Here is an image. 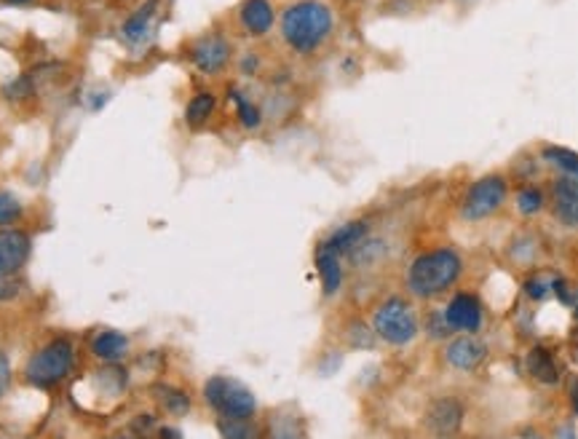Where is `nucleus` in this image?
Segmentation results:
<instances>
[{
	"instance_id": "obj_1",
	"label": "nucleus",
	"mask_w": 578,
	"mask_h": 439,
	"mask_svg": "<svg viewBox=\"0 0 578 439\" xmlns=\"http://www.w3.org/2000/svg\"><path fill=\"white\" fill-rule=\"evenodd\" d=\"M332 11L322 0H300L281 16V35L295 54H314L332 32Z\"/></svg>"
},
{
	"instance_id": "obj_2",
	"label": "nucleus",
	"mask_w": 578,
	"mask_h": 439,
	"mask_svg": "<svg viewBox=\"0 0 578 439\" xmlns=\"http://www.w3.org/2000/svg\"><path fill=\"white\" fill-rule=\"evenodd\" d=\"M464 274V260L456 249L440 247L418 255L407 271V287L418 298H437L448 292Z\"/></svg>"
},
{
	"instance_id": "obj_3",
	"label": "nucleus",
	"mask_w": 578,
	"mask_h": 439,
	"mask_svg": "<svg viewBox=\"0 0 578 439\" xmlns=\"http://www.w3.org/2000/svg\"><path fill=\"white\" fill-rule=\"evenodd\" d=\"M204 397H206L209 408L214 413H220V418L252 421V416L257 410L255 394L244 384H239L236 378H225V376L209 378L204 386Z\"/></svg>"
},
{
	"instance_id": "obj_4",
	"label": "nucleus",
	"mask_w": 578,
	"mask_h": 439,
	"mask_svg": "<svg viewBox=\"0 0 578 439\" xmlns=\"http://www.w3.org/2000/svg\"><path fill=\"white\" fill-rule=\"evenodd\" d=\"M509 198V185L501 174H485L469 185L461 201V217L466 223H480L493 217Z\"/></svg>"
},
{
	"instance_id": "obj_5",
	"label": "nucleus",
	"mask_w": 578,
	"mask_h": 439,
	"mask_svg": "<svg viewBox=\"0 0 578 439\" xmlns=\"http://www.w3.org/2000/svg\"><path fill=\"white\" fill-rule=\"evenodd\" d=\"M373 330L381 341L391 346H407L418 335V319L407 300L389 298L373 317Z\"/></svg>"
},
{
	"instance_id": "obj_6",
	"label": "nucleus",
	"mask_w": 578,
	"mask_h": 439,
	"mask_svg": "<svg viewBox=\"0 0 578 439\" xmlns=\"http://www.w3.org/2000/svg\"><path fill=\"white\" fill-rule=\"evenodd\" d=\"M72 370V346L67 341H54L27 362V381L32 386L48 389L64 381Z\"/></svg>"
},
{
	"instance_id": "obj_7",
	"label": "nucleus",
	"mask_w": 578,
	"mask_h": 439,
	"mask_svg": "<svg viewBox=\"0 0 578 439\" xmlns=\"http://www.w3.org/2000/svg\"><path fill=\"white\" fill-rule=\"evenodd\" d=\"M445 325L450 333H464V335H474L482 327V303L477 295L472 292H458L448 308H445Z\"/></svg>"
},
{
	"instance_id": "obj_8",
	"label": "nucleus",
	"mask_w": 578,
	"mask_h": 439,
	"mask_svg": "<svg viewBox=\"0 0 578 439\" xmlns=\"http://www.w3.org/2000/svg\"><path fill=\"white\" fill-rule=\"evenodd\" d=\"M464 405L456 397H442L434 400L426 410V424L437 437H453L464 426Z\"/></svg>"
},
{
	"instance_id": "obj_9",
	"label": "nucleus",
	"mask_w": 578,
	"mask_h": 439,
	"mask_svg": "<svg viewBox=\"0 0 578 439\" xmlns=\"http://www.w3.org/2000/svg\"><path fill=\"white\" fill-rule=\"evenodd\" d=\"M228 59H230V43H228L222 35H217V32L204 35V38L196 40V46H193V64H196L204 75H214V72L225 70Z\"/></svg>"
},
{
	"instance_id": "obj_10",
	"label": "nucleus",
	"mask_w": 578,
	"mask_h": 439,
	"mask_svg": "<svg viewBox=\"0 0 578 439\" xmlns=\"http://www.w3.org/2000/svg\"><path fill=\"white\" fill-rule=\"evenodd\" d=\"M552 215L560 225L578 228V180L576 177H560L552 185Z\"/></svg>"
},
{
	"instance_id": "obj_11",
	"label": "nucleus",
	"mask_w": 578,
	"mask_h": 439,
	"mask_svg": "<svg viewBox=\"0 0 578 439\" xmlns=\"http://www.w3.org/2000/svg\"><path fill=\"white\" fill-rule=\"evenodd\" d=\"M488 357V349L482 341H477L474 335H461L456 338L448 349H445V359L450 367L461 370V373H474Z\"/></svg>"
},
{
	"instance_id": "obj_12",
	"label": "nucleus",
	"mask_w": 578,
	"mask_h": 439,
	"mask_svg": "<svg viewBox=\"0 0 578 439\" xmlns=\"http://www.w3.org/2000/svg\"><path fill=\"white\" fill-rule=\"evenodd\" d=\"M29 257V236L21 231L0 228V279L16 274Z\"/></svg>"
},
{
	"instance_id": "obj_13",
	"label": "nucleus",
	"mask_w": 578,
	"mask_h": 439,
	"mask_svg": "<svg viewBox=\"0 0 578 439\" xmlns=\"http://www.w3.org/2000/svg\"><path fill=\"white\" fill-rule=\"evenodd\" d=\"M367 236H370V223H367V220H351V223H343L340 228H335V231L322 241V247L343 257V255H348L354 247H359Z\"/></svg>"
},
{
	"instance_id": "obj_14",
	"label": "nucleus",
	"mask_w": 578,
	"mask_h": 439,
	"mask_svg": "<svg viewBox=\"0 0 578 439\" xmlns=\"http://www.w3.org/2000/svg\"><path fill=\"white\" fill-rule=\"evenodd\" d=\"M239 16L249 35H265L273 27V5L268 0H244Z\"/></svg>"
},
{
	"instance_id": "obj_15",
	"label": "nucleus",
	"mask_w": 578,
	"mask_h": 439,
	"mask_svg": "<svg viewBox=\"0 0 578 439\" xmlns=\"http://www.w3.org/2000/svg\"><path fill=\"white\" fill-rule=\"evenodd\" d=\"M316 271H319V279H322V290L324 295H335L343 284V266H340V255L324 249L319 244L316 249Z\"/></svg>"
},
{
	"instance_id": "obj_16",
	"label": "nucleus",
	"mask_w": 578,
	"mask_h": 439,
	"mask_svg": "<svg viewBox=\"0 0 578 439\" xmlns=\"http://www.w3.org/2000/svg\"><path fill=\"white\" fill-rule=\"evenodd\" d=\"M91 351H94V357H99L105 362H118L129 354V338L115 333V330H105L94 338Z\"/></svg>"
},
{
	"instance_id": "obj_17",
	"label": "nucleus",
	"mask_w": 578,
	"mask_h": 439,
	"mask_svg": "<svg viewBox=\"0 0 578 439\" xmlns=\"http://www.w3.org/2000/svg\"><path fill=\"white\" fill-rule=\"evenodd\" d=\"M528 370H531V376L539 381V384H557L560 381V370H557V362H555V357L547 351V349H533L531 354H528Z\"/></svg>"
},
{
	"instance_id": "obj_18",
	"label": "nucleus",
	"mask_w": 578,
	"mask_h": 439,
	"mask_svg": "<svg viewBox=\"0 0 578 439\" xmlns=\"http://www.w3.org/2000/svg\"><path fill=\"white\" fill-rule=\"evenodd\" d=\"M155 5H158V0H147L142 8H137V11L123 21V35H126L129 40H142V38H145V32L150 30V21H153Z\"/></svg>"
},
{
	"instance_id": "obj_19",
	"label": "nucleus",
	"mask_w": 578,
	"mask_h": 439,
	"mask_svg": "<svg viewBox=\"0 0 578 439\" xmlns=\"http://www.w3.org/2000/svg\"><path fill=\"white\" fill-rule=\"evenodd\" d=\"M214 107H217V99L212 97V94H196L190 102H188V107H185V121H188V126H193V129H198V126H204L209 118H212V113H214Z\"/></svg>"
},
{
	"instance_id": "obj_20",
	"label": "nucleus",
	"mask_w": 578,
	"mask_h": 439,
	"mask_svg": "<svg viewBox=\"0 0 578 439\" xmlns=\"http://www.w3.org/2000/svg\"><path fill=\"white\" fill-rule=\"evenodd\" d=\"M544 158L552 161L555 166H560L565 172V177L578 180V153L568 150V148H560V145H549V148H544Z\"/></svg>"
},
{
	"instance_id": "obj_21",
	"label": "nucleus",
	"mask_w": 578,
	"mask_h": 439,
	"mask_svg": "<svg viewBox=\"0 0 578 439\" xmlns=\"http://www.w3.org/2000/svg\"><path fill=\"white\" fill-rule=\"evenodd\" d=\"M158 402H161V408H163L166 413H172V416H188V410H190V400H188L180 389H166V386H161V389H158Z\"/></svg>"
},
{
	"instance_id": "obj_22",
	"label": "nucleus",
	"mask_w": 578,
	"mask_h": 439,
	"mask_svg": "<svg viewBox=\"0 0 578 439\" xmlns=\"http://www.w3.org/2000/svg\"><path fill=\"white\" fill-rule=\"evenodd\" d=\"M217 429L222 439H260V432L249 421H233V418H220Z\"/></svg>"
},
{
	"instance_id": "obj_23",
	"label": "nucleus",
	"mask_w": 578,
	"mask_h": 439,
	"mask_svg": "<svg viewBox=\"0 0 578 439\" xmlns=\"http://www.w3.org/2000/svg\"><path fill=\"white\" fill-rule=\"evenodd\" d=\"M544 204H547L544 190L536 188V185H528V188H523V190L517 193V207H520L523 215H539V212L544 209Z\"/></svg>"
},
{
	"instance_id": "obj_24",
	"label": "nucleus",
	"mask_w": 578,
	"mask_h": 439,
	"mask_svg": "<svg viewBox=\"0 0 578 439\" xmlns=\"http://www.w3.org/2000/svg\"><path fill=\"white\" fill-rule=\"evenodd\" d=\"M21 204L13 193L0 190V228H11L19 217H21Z\"/></svg>"
},
{
	"instance_id": "obj_25",
	"label": "nucleus",
	"mask_w": 578,
	"mask_h": 439,
	"mask_svg": "<svg viewBox=\"0 0 578 439\" xmlns=\"http://www.w3.org/2000/svg\"><path fill=\"white\" fill-rule=\"evenodd\" d=\"M230 97H233V102H236V107H239V121L247 126V129H255V126H260V110L252 105V102H247L236 89L230 91Z\"/></svg>"
},
{
	"instance_id": "obj_26",
	"label": "nucleus",
	"mask_w": 578,
	"mask_h": 439,
	"mask_svg": "<svg viewBox=\"0 0 578 439\" xmlns=\"http://www.w3.org/2000/svg\"><path fill=\"white\" fill-rule=\"evenodd\" d=\"M271 439H303V432L289 416H281L271 424Z\"/></svg>"
},
{
	"instance_id": "obj_27",
	"label": "nucleus",
	"mask_w": 578,
	"mask_h": 439,
	"mask_svg": "<svg viewBox=\"0 0 578 439\" xmlns=\"http://www.w3.org/2000/svg\"><path fill=\"white\" fill-rule=\"evenodd\" d=\"M3 94H5L8 99L21 102V99H27V97L32 94V83H29V78H16V80H11V83L3 86Z\"/></svg>"
},
{
	"instance_id": "obj_28",
	"label": "nucleus",
	"mask_w": 578,
	"mask_h": 439,
	"mask_svg": "<svg viewBox=\"0 0 578 439\" xmlns=\"http://www.w3.org/2000/svg\"><path fill=\"white\" fill-rule=\"evenodd\" d=\"M11 389V365L5 359V354H0V397Z\"/></svg>"
},
{
	"instance_id": "obj_29",
	"label": "nucleus",
	"mask_w": 578,
	"mask_h": 439,
	"mask_svg": "<svg viewBox=\"0 0 578 439\" xmlns=\"http://www.w3.org/2000/svg\"><path fill=\"white\" fill-rule=\"evenodd\" d=\"M528 292H531L533 298H547V287H541V282H531V284H528Z\"/></svg>"
},
{
	"instance_id": "obj_30",
	"label": "nucleus",
	"mask_w": 578,
	"mask_h": 439,
	"mask_svg": "<svg viewBox=\"0 0 578 439\" xmlns=\"http://www.w3.org/2000/svg\"><path fill=\"white\" fill-rule=\"evenodd\" d=\"M161 439H182L177 429H161Z\"/></svg>"
},
{
	"instance_id": "obj_31",
	"label": "nucleus",
	"mask_w": 578,
	"mask_h": 439,
	"mask_svg": "<svg viewBox=\"0 0 578 439\" xmlns=\"http://www.w3.org/2000/svg\"><path fill=\"white\" fill-rule=\"evenodd\" d=\"M5 5H27V3H32V0H3Z\"/></svg>"
},
{
	"instance_id": "obj_32",
	"label": "nucleus",
	"mask_w": 578,
	"mask_h": 439,
	"mask_svg": "<svg viewBox=\"0 0 578 439\" xmlns=\"http://www.w3.org/2000/svg\"><path fill=\"white\" fill-rule=\"evenodd\" d=\"M121 439H123V437H121Z\"/></svg>"
}]
</instances>
